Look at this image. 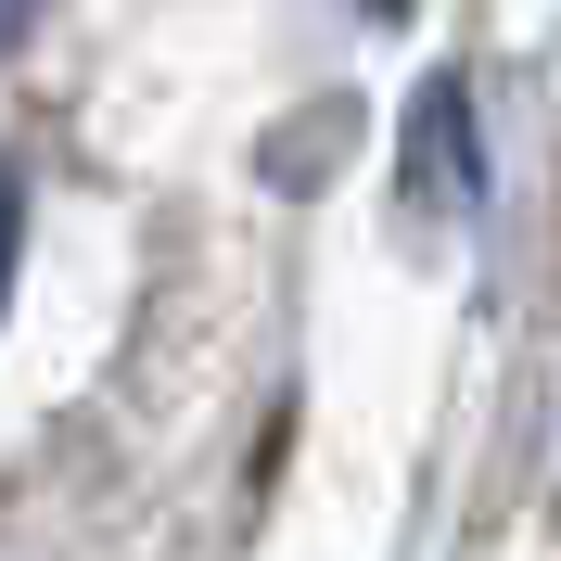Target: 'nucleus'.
<instances>
[{"instance_id":"obj_1","label":"nucleus","mask_w":561,"mask_h":561,"mask_svg":"<svg viewBox=\"0 0 561 561\" xmlns=\"http://www.w3.org/2000/svg\"><path fill=\"white\" fill-rule=\"evenodd\" d=\"M13 255H26V192L0 179V307H13Z\"/></svg>"},{"instance_id":"obj_2","label":"nucleus","mask_w":561,"mask_h":561,"mask_svg":"<svg viewBox=\"0 0 561 561\" xmlns=\"http://www.w3.org/2000/svg\"><path fill=\"white\" fill-rule=\"evenodd\" d=\"M26 13H38V0H0V51H13V38H26Z\"/></svg>"},{"instance_id":"obj_3","label":"nucleus","mask_w":561,"mask_h":561,"mask_svg":"<svg viewBox=\"0 0 561 561\" xmlns=\"http://www.w3.org/2000/svg\"><path fill=\"white\" fill-rule=\"evenodd\" d=\"M383 13H396V0H383Z\"/></svg>"}]
</instances>
